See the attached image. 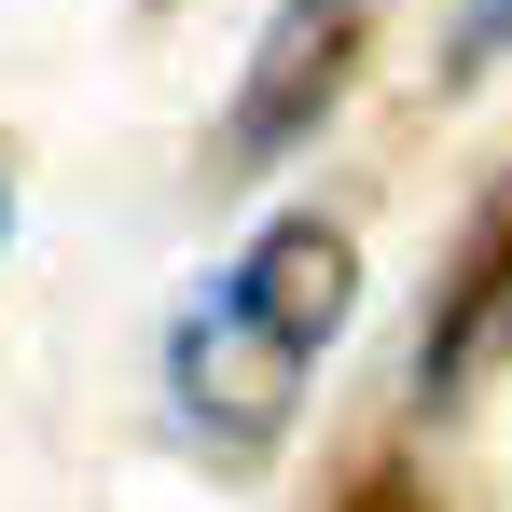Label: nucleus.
I'll use <instances>...</instances> for the list:
<instances>
[{
    "instance_id": "1",
    "label": "nucleus",
    "mask_w": 512,
    "mask_h": 512,
    "mask_svg": "<svg viewBox=\"0 0 512 512\" xmlns=\"http://www.w3.org/2000/svg\"><path fill=\"white\" fill-rule=\"evenodd\" d=\"M346 305H360V250H346V222H333V208H277L250 250L180 305V333H167L180 443H194V457H236V471L277 457L291 416H305L319 346L346 333Z\"/></svg>"
},
{
    "instance_id": "2",
    "label": "nucleus",
    "mask_w": 512,
    "mask_h": 512,
    "mask_svg": "<svg viewBox=\"0 0 512 512\" xmlns=\"http://www.w3.org/2000/svg\"><path fill=\"white\" fill-rule=\"evenodd\" d=\"M346 70H360V0H277L250 70H236V97H222V167H291L333 125Z\"/></svg>"
},
{
    "instance_id": "3",
    "label": "nucleus",
    "mask_w": 512,
    "mask_h": 512,
    "mask_svg": "<svg viewBox=\"0 0 512 512\" xmlns=\"http://www.w3.org/2000/svg\"><path fill=\"white\" fill-rule=\"evenodd\" d=\"M499 360H512V208L471 236V263L429 291V333H416V416H457Z\"/></svg>"
},
{
    "instance_id": "4",
    "label": "nucleus",
    "mask_w": 512,
    "mask_h": 512,
    "mask_svg": "<svg viewBox=\"0 0 512 512\" xmlns=\"http://www.w3.org/2000/svg\"><path fill=\"white\" fill-rule=\"evenodd\" d=\"M485 56H512V0H471V14L443 28V70H485Z\"/></svg>"
},
{
    "instance_id": "5",
    "label": "nucleus",
    "mask_w": 512,
    "mask_h": 512,
    "mask_svg": "<svg viewBox=\"0 0 512 512\" xmlns=\"http://www.w3.org/2000/svg\"><path fill=\"white\" fill-rule=\"evenodd\" d=\"M346 512H443V499H429L416 471H374V485H360V499H346Z\"/></svg>"
},
{
    "instance_id": "6",
    "label": "nucleus",
    "mask_w": 512,
    "mask_h": 512,
    "mask_svg": "<svg viewBox=\"0 0 512 512\" xmlns=\"http://www.w3.org/2000/svg\"><path fill=\"white\" fill-rule=\"evenodd\" d=\"M0 236H14V180H0Z\"/></svg>"
}]
</instances>
